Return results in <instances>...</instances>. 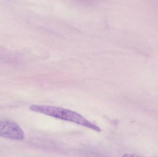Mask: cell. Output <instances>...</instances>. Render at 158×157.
Listing matches in <instances>:
<instances>
[{"instance_id": "obj_1", "label": "cell", "mask_w": 158, "mask_h": 157, "mask_svg": "<svg viewBox=\"0 0 158 157\" xmlns=\"http://www.w3.org/2000/svg\"><path fill=\"white\" fill-rule=\"evenodd\" d=\"M30 109L35 112L80 124L96 131H101L99 127L87 120L81 114L70 110L54 106L39 105H31L30 107Z\"/></svg>"}, {"instance_id": "obj_2", "label": "cell", "mask_w": 158, "mask_h": 157, "mask_svg": "<svg viewBox=\"0 0 158 157\" xmlns=\"http://www.w3.org/2000/svg\"><path fill=\"white\" fill-rule=\"evenodd\" d=\"M0 136L21 141L25 137L24 131L18 124L8 120H0Z\"/></svg>"}, {"instance_id": "obj_3", "label": "cell", "mask_w": 158, "mask_h": 157, "mask_svg": "<svg viewBox=\"0 0 158 157\" xmlns=\"http://www.w3.org/2000/svg\"><path fill=\"white\" fill-rule=\"evenodd\" d=\"M122 157H142L137 155H134V154H125L123 155Z\"/></svg>"}]
</instances>
